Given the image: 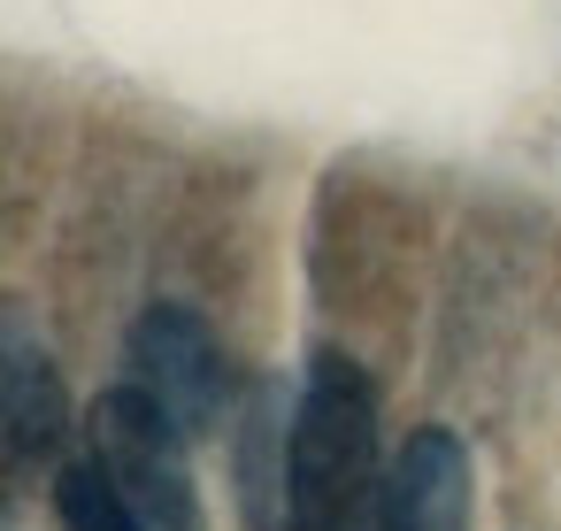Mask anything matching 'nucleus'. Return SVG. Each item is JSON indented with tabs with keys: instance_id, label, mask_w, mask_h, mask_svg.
Masks as SVG:
<instances>
[{
	"instance_id": "f257e3e1",
	"label": "nucleus",
	"mask_w": 561,
	"mask_h": 531,
	"mask_svg": "<svg viewBox=\"0 0 561 531\" xmlns=\"http://www.w3.org/2000/svg\"><path fill=\"white\" fill-rule=\"evenodd\" d=\"M293 531H385L377 393L346 354H316L293 400Z\"/></svg>"
},
{
	"instance_id": "f03ea898",
	"label": "nucleus",
	"mask_w": 561,
	"mask_h": 531,
	"mask_svg": "<svg viewBox=\"0 0 561 531\" xmlns=\"http://www.w3.org/2000/svg\"><path fill=\"white\" fill-rule=\"evenodd\" d=\"M93 462L131 493L147 531H201V500L185 477V431L131 377L93 400Z\"/></svg>"
},
{
	"instance_id": "7ed1b4c3",
	"label": "nucleus",
	"mask_w": 561,
	"mask_h": 531,
	"mask_svg": "<svg viewBox=\"0 0 561 531\" xmlns=\"http://www.w3.org/2000/svg\"><path fill=\"white\" fill-rule=\"evenodd\" d=\"M124 354H131V385H139V393H147V400H154L185 439H201L208 423H224L231 370H224L216 331H208L193 308H178V301L147 308V316L131 324Z\"/></svg>"
},
{
	"instance_id": "20e7f679",
	"label": "nucleus",
	"mask_w": 561,
	"mask_h": 531,
	"mask_svg": "<svg viewBox=\"0 0 561 531\" xmlns=\"http://www.w3.org/2000/svg\"><path fill=\"white\" fill-rule=\"evenodd\" d=\"M385 531H469V447L454 431H415L385 470Z\"/></svg>"
},
{
	"instance_id": "39448f33",
	"label": "nucleus",
	"mask_w": 561,
	"mask_h": 531,
	"mask_svg": "<svg viewBox=\"0 0 561 531\" xmlns=\"http://www.w3.org/2000/svg\"><path fill=\"white\" fill-rule=\"evenodd\" d=\"M239 508L247 531H293V400L277 377L247 393L239 423Z\"/></svg>"
},
{
	"instance_id": "423d86ee",
	"label": "nucleus",
	"mask_w": 561,
	"mask_h": 531,
	"mask_svg": "<svg viewBox=\"0 0 561 531\" xmlns=\"http://www.w3.org/2000/svg\"><path fill=\"white\" fill-rule=\"evenodd\" d=\"M62 439V385L39 347L0 339V454H47Z\"/></svg>"
},
{
	"instance_id": "0eeeda50",
	"label": "nucleus",
	"mask_w": 561,
	"mask_h": 531,
	"mask_svg": "<svg viewBox=\"0 0 561 531\" xmlns=\"http://www.w3.org/2000/svg\"><path fill=\"white\" fill-rule=\"evenodd\" d=\"M55 516H62V531H147V516L131 508V493L93 454L55 477Z\"/></svg>"
}]
</instances>
